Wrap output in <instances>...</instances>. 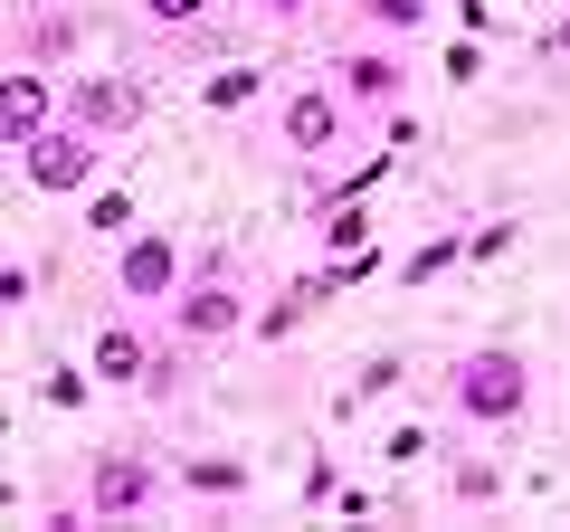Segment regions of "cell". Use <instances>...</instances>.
Masks as SVG:
<instances>
[{"label": "cell", "mask_w": 570, "mask_h": 532, "mask_svg": "<svg viewBox=\"0 0 570 532\" xmlns=\"http://www.w3.org/2000/svg\"><path fill=\"white\" fill-rule=\"evenodd\" d=\"M324 247H333V257H362V247H371V219H362V190H333V219H324Z\"/></svg>", "instance_id": "cell-13"}, {"label": "cell", "mask_w": 570, "mask_h": 532, "mask_svg": "<svg viewBox=\"0 0 570 532\" xmlns=\"http://www.w3.org/2000/svg\"><path fill=\"white\" fill-rule=\"evenodd\" d=\"M456 257H466V238H428V247H409V257H400V286H428V276H448Z\"/></svg>", "instance_id": "cell-17"}, {"label": "cell", "mask_w": 570, "mask_h": 532, "mask_svg": "<svg viewBox=\"0 0 570 532\" xmlns=\"http://www.w3.org/2000/svg\"><path fill=\"white\" fill-rule=\"evenodd\" d=\"M58 115H67V86H48V67L10 58V77H0V134H10V152H20L29 134H48Z\"/></svg>", "instance_id": "cell-8"}, {"label": "cell", "mask_w": 570, "mask_h": 532, "mask_svg": "<svg viewBox=\"0 0 570 532\" xmlns=\"http://www.w3.org/2000/svg\"><path fill=\"white\" fill-rule=\"evenodd\" d=\"M390 390H400V362H390V352H381V362H362V371H352L343 410H362V400H390Z\"/></svg>", "instance_id": "cell-18"}, {"label": "cell", "mask_w": 570, "mask_h": 532, "mask_svg": "<svg viewBox=\"0 0 570 532\" xmlns=\"http://www.w3.org/2000/svg\"><path fill=\"white\" fill-rule=\"evenodd\" d=\"M247 324H257V314H247L238 266H228V257H209V266H190V276H181V295H171V333H181L190 352H200V343H238Z\"/></svg>", "instance_id": "cell-2"}, {"label": "cell", "mask_w": 570, "mask_h": 532, "mask_svg": "<svg viewBox=\"0 0 570 532\" xmlns=\"http://www.w3.org/2000/svg\"><path fill=\"white\" fill-rule=\"evenodd\" d=\"M295 324H305V295H276V305H257V324H247V333H257V343H285Z\"/></svg>", "instance_id": "cell-20"}, {"label": "cell", "mask_w": 570, "mask_h": 532, "mask_svg": "<svg viewBox=\"0 0 570 532\" xmlns=\"http://www.w3.org/2000/svg\"><path fill=\"white\" fill-rule=\"evenodd\" d=\"M257 10H266V20H285V10H305V0H257Z\"/></svg>", "instance_id": "cell-26"}, {"label": "cell", "mask_w": 570, "mask_h": 532, "mask_svg": "<svg viewBox=\"0 0 570 532\" xmlns=\"http://www.w3.org/2000/svg\"><path fill=\"white\" fill-rule=\"evenodd\" d=\"M381 456H390V466H419V456H428V428H390Z\"/></svg>", "instance_id": "cell-24"}, {"label": "cell", "mask_w": 570, "mask_h": 532, "mask_svg": "<svg viewBox=\"0 0 570 532\" xmlns=\"http://www.w3.org/2000/svg\"><path fill=\"white\" fill-rule=\"evenodd\" d=\"M466 257H513V219H494V228H475V238H466Z\"/></svg>", "instance_id": "cell-23"}, {"label": "cell", "mask_w": 570, "mask_h": 532, "mask_svg": "<svg viewBox=\"0 0 570 532\" xmlns=\"http://www.w3.org/2000/svg\"><path fill=\"white\" fill-rule=\"evenodd\" d=\"M257 96H266V67H219V77L200 86L209 115H238V105H257Z\"/></svg>", "instance_id": "cell-14"}, {"label": "cell", "mask_w": 570, "mask_h": 532, "mask_svg": "<svg viewBox=\"0 0 570 532\" xmlns=\"http://www.w3.org/2000/svg\"><path fill=\"white\" fill-rule=\"evenodd\" d=\"M67 115L115 144V134H134V124L153 115V96H142V77H77V86H67Z\"/></svg>", "instance_id": "cell-9"}, {"label": "cell", "mask_w": 570, "mask_h": 532, "mask_svg": "<svg viewBox=\"0 0 570 532\" xmlns=\"http://www.w3.org/2000/svg\"><path fill=\"white\" fill-rule=\"evenodd\" d=\"M181 485H190V494H219V504H228V494H247V466H238V456H190Z\"/></svg>", "instance_id": "cell-15"}, {"label": "cell", "mask_w": 570, "mask_h": 532, "mask_svg": "<svg viewBox=\"0 0 570 532\" xmlns=\"http://www.w3.org/2000/svg\"><path fill=\"white\" fill-rule=\"evenodd\" d=\"M448 494H456V504H494V494H504V475H494L485 456H466V466H456V485H448Z\"/></svg>", "instance_id": "cell-21"}, {"label": "cell", "mask_w": 570, "mask_h": 532, "mask_svg": "<svg viewBox=\"0 0 570 532\" xmlns=\"http://www.w3.org/2000/svg\"><path fill=\"white\" fill-rule=\"evenodd\" d=\"M67 48H77V20H67V10H58V20H29V29H20V58H29V67L67 58Z\"/></svg>", "instance_id": "cell-16"}, {"label": "cell", "mask_w": 570, "mask_h": 532, "mask_svg": "<svg viewBox=\"0 0 570 532\" xmlns=\"http://www.w3.org/2000/svg\"><path fill=\"white\" fill-rule=\"evenodd\" d=\"M181 276H190V257H181V238H163V228H134V238H115V295L124 305H171L181 295Z\"/></svg>", "instance_id": "cell-5"}, {"label": "cell", "mask_w": 570, "mask_h": 532, "mask_svg": "<svg viewBox=\"0 0 570 532\" xmlns=\"http://www.w3.org/2000/svg\"><path fill=\"white\" fill-rule=\"evenodd\" d=\"M362 10V29H381V39H409V29L438 20V0H352Z\"/></svg>", "instance_id": "cell-11"}, {"label": "cell", "mask_w": 570, "mask_h": 532, "mask_svg": "<svg viewBox=\"0 0 570 532\" xmlns=\"http://www.w3.org/2000/svg\"><path fill=\"white\" fill-rule=\"evenodd\" d=\"M134 219H142V209H134V190H124V181H105L96 200H86V238H134Z\"/></svg>", "instance_id": "cell-12"}, {"label": "cell", "mask_w": 570, "mask_h": 532, "mask_svg": "<svg viewBox=\"0 0 570 532\" xmlns=\"http://www.w3.org/2000/svg\"><path fill=\"white\" fill-rule=\"evenodd\" d=\"M333 86H343L362 115H381V105H400V86H409V67H400V48H352L343 67H333Z\"/></svg>", "instance_id": "cell-10"}, {"label": "cell", "mask_w": 570, "mask_h": 532, "mask_svg": "<svg viewBox=\"0 0 570 532\" xmlns=\"http://www.w3.org/2000/svg\"><path fill=\"white\" fill-rule=\"evenodd\" d=\"M163 494H171V485H163V466H153V456H124V447H105L96 466H86V494H77V504L96 513V523H134V513H153Z\"/></svg>", "instance_id": "cell-6"}, {"label": "cell", "mask_w": 570, "mask_h": 532, "mask_svg": "<svg viewBox=\"0 0 570 532\" xmlns=\"http://www.w3.org/2000/svg\"><path fill=\"white\" fill-rule=\"evenodd\" d=\"M48 410H86V390H96V371H77V362H58V371H48Z\"/></svg>", "instance_id": "cell-19"}, {"label": "cell", "mask_w": 570, "mask_h": 532, "mask_svg": "<svg viewBox=\"0 0 570 532\" xmlns=\"http://www.w3.org/2000/svg\"><path fill=\"white\" fill-rule=\"evenodd\" d=\"M448 410L466 418V428H523L532 410V362L513 343H475L448 362Z\"/></svg>", "instance_id": "cell-1"}, {"label": "cell", "mask_w": 570, "mask_h": 532, "mask_svg": "<svg viewBox=\"0 0 570 532\" xmlns=\"http://www.w3.org/2000/svg\"><path fill=\"white\" fill-rule=\"evenodd\" d=\"M134 10H142L153 29H200V20H209V0H134Z\"/></svg>", "instance_id": "cell-22"}, {"label": "cell", "mask_w": 570, "mask_h": 532, "mask_svg": "<svg viewBox=\"0 0 570 532\" xmlns=\"http://www.w3.org/2000/svg\"><path fill=\"white\" fill-rule=\"evenodd\" d=\"M551 58H570V10H561V20H551Z\"/></svg>", "instance_id": "cell-25"}, {"label": "cell", "mask_w": 570, "mask_h": 532, "mask_svg": "<svg viewBox=\"0 0 570 532\" xmlns=\"http://www.w3.org/2000/svg\"><path fill=\"white\" fill-rule=\"evenodd\" d=\"M96 171H105V134H86L77 115H58L48 134H29V144H20V181L48 190V200H77V190H96Z\"/></svg>", "instance_id": "cell-3"}, {"label": "cell", "mask_w": 570, "mask_h": 532, "mask_svg": "<svg viewBox=\"0 0 570 532\" xmlns=\"http://www.w3.org/2000/svg\"><path fill=\"white\" fill-rule=\"evenodd\" d=\"M86 371H96L105 390H153V400H171V352H153V333H142L134 314L96 324V343H86Z\"/></svg>", "instance_id": "cell-4"}, {"label": "cell", "mask_w": 570, "mask_h": 532, "mask_svg": "<svg viewBox=\"0 0 570 532\" xmlns=\"http://www.w3.org/2000/svg\"><path fill=\"white\" fill-rule=\"evenodd\" d=\"M352 115H362V105H352L343 86H285L276 134H285V152H295V162H324V152H343Z\"/></svg>", "instance_id": "cell-7"}]
</instances>
